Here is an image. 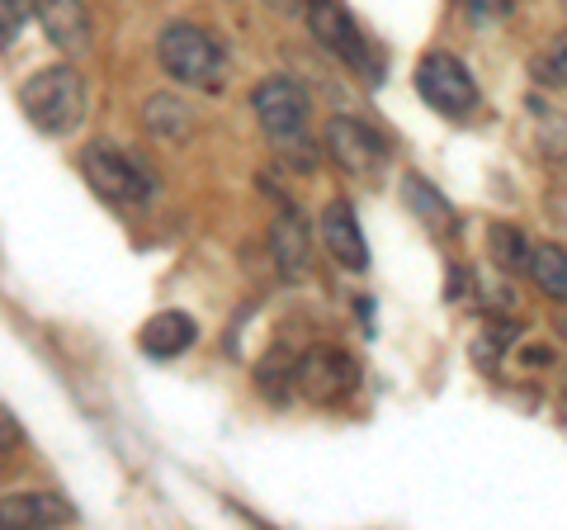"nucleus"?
Wrapping results in <instances>:
<instances>
[{
    "label": "nucleus",
    "instance_id": "18",
    "mask_svg": "<svg viewBox=\"0 0 567 530\" xmlns=\"http://www.w3.org/2000/svg\"><path fill=\"white\" fill-rule=\"evenodd\" d=\"M33 14V0H0V48H10L24 33Z\"/></svg>",
    "mask_w": 567,
    "mask_h": 530
},
{
    "label": "nucleus",
    "instance_id": "8",
    "mask_svg": "<svg viewBox=\"0 0 567 530\" xmlns=\"http://www.w3.org/2000/svg\"><path fill=\"white\" fill-rule=\"evenodd\" d=\"M76 521L58 492H14V498H0V530H52Z\"/></svg>",
    "mask_w": 567,
    "mask_h": 530
},
{
    "label": "nucleus",
    "instance_id": "19",
    "mask_svg": "<svg viewBox=\"0 0 567 530\" xmlns=\"http://www.w3.org/2000/svg\"><path fill=\"white\" fill-rule=\"evenodd\" d=\"M535 81H539V85H554V91H563V85H567V43H558L554 52H544V58L535 62Z\"/></svg>",
    "mask_w": 567,
    "mask_h": 530
},
{
    "label": "nucleus",
    "instance_id": "3",
    "mask_svg": "<svg viewBox=\"0 0 567 530\" xmlns=\"http://www.w3.org/2000/svg\"><path fill=\"white\" fill-rule=\"evenodd\" d=\"M81 171H85V185H91L104 204H114V208H137V204H147V194H152V171L137 162V156L128 152H118L114 143H95V147H85L81 156Z\"/></svg>",
    "mask_w": 567,
    "mask_h": 530
},
{
    "label": "nucleus",
    "instance_id": "9",
    "mask_svg": "<svg viewBox=\"0 0 567 530\" xmlns=\"http://www.w3.org/2000/svg\"><path fill=\"white\" fill-rule=\"evenodd\" d=\"M312 33H317V43L331 48V52H341V58L350 67H360V72L374 67V58H369V48L360 39V29L350 24V14L336 6V0H317V6H312Z\"/></svg>",
    "mask_w": 567,
    "mask_h": 530
},
{
    "label": "nucleus",
    "instance_id": "11",
    "mask_svg": "<svg viewBox=\"0 0 567 530\" xmlns=\"http://www.w3.org/2000/svg\"><path fill=\"white\" fill-rule=\"evenodd\" d=\"M322 242H327L331 261L346 265V271H364V265H369V246L360 237V218H354V208L346 200L327 204V214H322Z\"/></svg>",
    "mask_w": 567,
    "mask_h": 530
},
{
    "label": "nucleus",
    "instance_id": "16",
    "mask_svg": "<svg viewBox=\"0 0 567 530\" xmlns=\"http://www.w3.org/2000/svg\"><path fill=\"white\" fill-rule=\"evenodd\" d=\"M402 200L412 204L416 214H421L425 223H431V227H450V223H454V208H450L445 200H440V194H435L431 185H425L421 175H406V181H402Z\"/></svg>",
    "mask_w": 567,
    "mask_h": 530
},
{
    "label": "nucleus",
    "instance_id": "22",
    "mask_svg": "<svg viewBox=\"0 0 567 530\" xmlns=\"http://www.w3.org/2000/svg\"><path fill=\"white\" fill-rule=\"evenodd\" d=\"M308 6H317V0H308Z\"/></svg>",
    "mask_w": 567,
    "mask_h": 530
},
{
    "label": "nucleus",
    "instance_id": "17",
    "mask_svg": "<svg viewBox=\"0 0 567 530\" xmlns=\"http://www.w3.org/2000/svg\"><path fill=\"white\" fill-rule=\"evenodd\" d=\"M487 246H492V261L502 265V271H525V261H529V246H525V237H520V233H516V227H511V223H492Z\"/></svg>",
    "mask_w": 567,
    "mask_h": 530
},
{
    "label": "nucleus",
    "instance_id": "2",
    "mask_svg": "<svg viewBox=\"0 0 567 530\" xmlns=\"http://www.w3.org/2000/svg\"><path fill=\"white\" fill-rule=\"evenodd\" d=\"M20 104L39 133L66 137L85 119V81L71 67H43V72H33L24 81Z\"/></svg>",
    "mask_w": 567,
    "mask_h": 530
},
{
    "label": "nucleus",
    "instance_id": "20",
    "mask_svg": "<svg viewBox=\"0 0 567 530\" xmlns=\"http://www.w3.org/2000/svg\"><path fill=\"white\" fill-rule=\"evenodd\" d=\"M468 14L473 20H502L511 14V0H468Z\"/></svg>",
    "mask_w": 567,
    "mask_h": 530
},
{
    "label": "nucleus",
    "instance_id": "14",
    "mask_svg": "<svg viewBox=\"0 0 567 530\" xmlns=\"http://www.w3.org/2000/svg\"><path fill=\"white\" fill-rule=\"evenodd\" d=\"M142 123L162 137V143H185V137L194 133V123H199V114H194V104L181 100V95H152L147 104H142Z\"/></svg>",
    "mask_w": 567,
    "mask_h": 530
},
{
    "label": "nucleus",
    "instance_id": "7",
    "mask_svg": "<svg viewBox=\"0 0 567 530\" xmlns=\"http://www.w3.org/2000/svg\"><path fill=\"white\" fill-rule=\"evenodd\" d=\"M327 152H331V162L346 166L350 175H374L388 162V143H383V137L369 129V123L346 119V114H336L327 123Z\"/></svg>",
    "mask_w": 567,
    "mask_h": 530
},
{
    "label": "nucleus",
    "instance_id": "10",
    "mask_svg": "<svg viewBox=\"0 0 567 530\" xmlns=\"http://www.w3.org/2000/svg\"><path fill=\"white\" fill-rule=\"evenodd\" d=\"M270 256H275L284 279H303L312 271V227L298 218L293 208L279 214L275 227H270Z\"/></svg>",
    "mask_w": 567,
    "mask_h": 530
},
{
    "label": "nucleus",
    "instance_id": "15",
    "mask_svg": "<svg viewBox=\"0 0 567 530\" xmlns=\"http://www.w3.org/2000/svg\"><path fill=\"white\" fill-rule=\"evenodd\" d=\"M525 275L535 279V289L548 294L554 304H567V252L563 246H529Z\"/></svg>",
    "mask_w": 567,
    "mask_h": 530
},
{
    "label": "nucleus",
    "instance_id": "1",
    "mask_svg": "<svg viewBox=\"0 0 567 530\" xmlns=\"http://www.w3.org/2000/svg\"><path fill=\"white\" fill-rule=\"evenodd\" d=\"M156 58L171 72V81L189 91H223L227 85V52L199 24H166L156 39Z\"/></svg>",
    "mask_w": 567,
    "mask_h": 530
},
{
    "label": "nucleus",
    "instance_id": "21",
    "mask_svg": "<svg viewBox=\"0 0 567 530\" xmlns=\"http://www.w3.org/2000/svg\"><path fill=\"white\" fill-rule=\"evenodd\" d=\"M10 446H20V427L10 421V412H0V455H6Z\"/></svg>",
    "mask_w": 567,
    "mask_h": 530
},
{
    "label": "nucleus",
    "instance_id": "5",
    "mask_svg": "<svg viewBox=\"0 0 567 530\" xmlns=\"http://www.w3.org/2000/svg\"><path fill=\"white\" fill-rule=\"evenodd\" d=\"M251 110L260 119V129L275 137V143H298L308 129V91L298 81L289 77H270V81H260L256 85V95H251Z\"/></svg>",
    "mask_w": 567,
    "mask_h": 530
},
{
    "label": "nucleus",
    "instance_id": "6",
    "mask_svg": "<svg viewBox=\"0 0 567 530\" xmlns=\"http://www.w3.org/2000/svg\"><path fill=\"white\" fill-rule=\"evenodd\" d=\"M293 384L308 402L331 408V402H346L354 388H360V369H354V360L346 356V350L322 346V350H308V356L293 365Z\"/></svg>",
    "mask_w": 567,
    "mask_h": 530
},
{
    "label": "nucleus",
    "instance_id": "12",
    "mask_svg": "<svg viewBox=\"0 0 567 530\" xmlns=\"http://www.w3.org/2000/svg\"><path fill=\"white\" fill-rule=\"evenodd\" d=\"M33 14L52 43L62 52H85L91 48V20H85L81 0H33Z\"/></svg>",
    "mask_w": 567,
    "mask_h": 530
},
{
    "label": "nucleus",
    "instance_id": "13",
    "mask_svg": "<svg viewBox=\"0 0 567 530\" xmlns=\"http://www.w3.org/2000/svg\"><path fill=\"white\" fill-rule=\"evenodd\" d=\"M194 337H199V327H194L189 313H156L142 323V350H147L152 360H175L185 356V350L194 346Z\"/></svg>",
    "mask_w": 567,
    "mask_h": 530
},
{
    "label": "nucleus",
    "instance_id": "4",
    "mask_svg": "<svg viewBox=\"0 0 567 530\" xmlns=\"http://www.w3.org/2000/svg\"><path fill=\"white\" fill-rule=\"evenodd\" d=\"M416 91L431 110L450 114V119H464L477 110V85L464 72V62L450 58V52H425L416 67Z\"/></svg>",
    "mask_w": 567,
    "mask_h": 530
}]
</instances>
